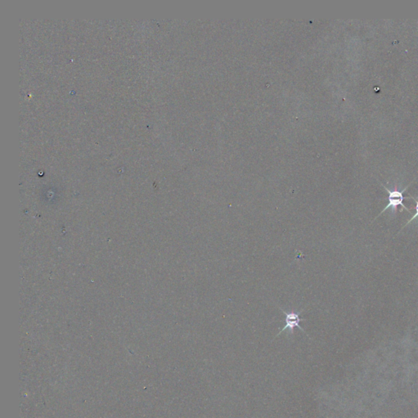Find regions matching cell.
<instances>
[{"label":"cell","mask_w":418,"mask_h":418,"mask_svg":"<svg viewBox=\"0 0 418 418\" xmlns=\"http://www.w3.org/2000/svg\"><path fill=\"white\" fill-rule=\"evenodd\" d=\"M382 184V183H381ZM411 185V184H410ZM410 185L407 186V187L405 188L402 191H399V190H390L388 188L386 187V186L382 184V186H383L385 190H387L388 194H389V198H388V200H389V204H387V207L383 209L382 212H381L380 214L378 215V217L381 216V215L383 214L384 213L385 211L387 210L388 208H392L394 211H396L397 208H398L399 206H401L402 207L403 209H405V210H407L409 213H410V210L408 209L406 207H405V204H403V202L405 200V197H404V193L406 191L408 188L410 187ZM378 217H376V218H378Z\"/></svg>","instance_id":"cell-1"},{"label":"cell","mask_w":418,"mask_h":418,"mask_svg":"<svg viewBox=\"0 0 418 418\" xmlns=\"http://www.w3.org/2000/svg\"><path fill=\"white\" fill-rule=\"evenodd\" d=\"M281 311L285 315V323H286V325L283 328V329H282L278 335H280V333L285 331L287 329H289V331L293 333V331H294V329L297 328V327H298V329H301L302 332H304V330L299 325L301 321H304L305 320L300 318V315L302 313V311H300V312H290V313H287L285 311H283L282 309Z\"/></svg>","instance_id":"cell-2"},{"label":"cell","mask_w":418,"mask_h":418,"mask_svg":"<svg viewBox=\"0 0 418 418\" xmlns=\"http://www.w3.org/2000/svg\"><path fill=\"white\" fill-rule=\"evenodd\" d=\"M412 199H414V201L416 203V208H415V209H416V213L414 214V217H412L411 219H410L407 223L405 224V226H403L402 229L405 228V226H407L409 224L411 223L412 222H414V220L416 219V218H418V200H417V199H415V198H414V197H412ZM402 229H401V230H402Z\"/></svg>","instance_id":"cell-3"}]
</instances>
